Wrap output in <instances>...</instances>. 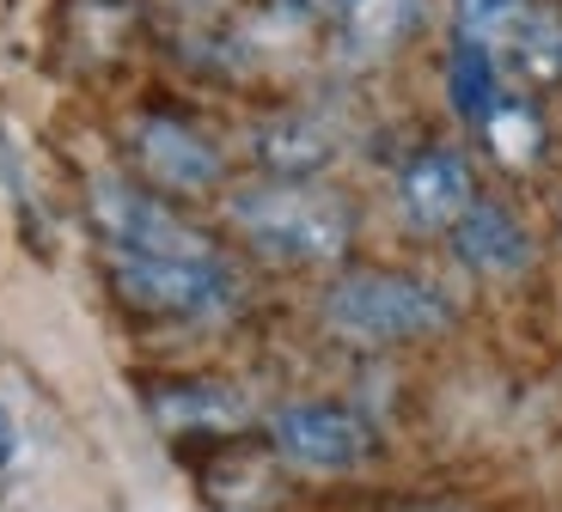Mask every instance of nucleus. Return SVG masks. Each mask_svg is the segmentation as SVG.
I'll return each instance as SVG.
<instances>
[{
  "label": "nucleus",
  "instance_id": "f257e3e1",
  "mask_svg": "<svg viewBox=\"0 0 562 512\" xmlns=\"http://www.w3.org/2000/svg\"><path fill=\"white\" fill-rule=\"evenodd\" d=\"M233 220L263 257H281V263H330L349 244V208L330 190H306V183L245 190L233 202Z\"/></svg>",
  "mask_w": 562,
  "mask_h": 512
},
{
  "label": "nucleus",
  "instance_id": "f03ea898",
  "mask_svg": "<svg viewBox=\"0 0 562 512\" xmlns=\"http://www.w3.org/2000/svg\"><path fill=\"white\" fill-rule=\"evenodd\" d=\"M324 318H330V330L355 335V342H416V335L447 330L452 305L409 275L367 269V275H342L324 293Z\"/></svg>",
  "mask_w": 562,
  "mask_h": 512
},
{
  "label": "nucleus",
  "instance_id": "7ed1b4c3",
  "mask_svg": "<svg viewBox=\"0 0 562 512\" xmlns=\"http://www.w3.org/2000/svg\"><path fill=\"white\" fill-rule=\"evenodd\" d=\"M92 214L111 232L116 257H154V263H214L209 238L196 226H183L171 208H159L154 195H140L135 183L99 178L92 183Z\"/></svg>",
  "mask_w": 562,
  "mask_h": 512
},
{
  "label": "nucleus",
  "instance_id": "20e7f679",
  "mask_svg": "<svg viewBox=\"0 0 562 512\" xmlns=\"http://www.w3.org/2000/svg\"><path fill=\"white\" fill-rule=\"evenodd\" d=\"M269 440L300 470H349V464L367 457L373 433H367L361 416H349L337 402H294V409H281L269 421Z\"/></svg>",
  "mask_w": 562,
  "mask_h": 512
},
{
  "label": "nucleus",
  "instance_id": "39448f33",
  "mask_svg": "<svg viewBox=\"0 0 562 512\" xmlns=\"http://www.w3.org/2000/svg\"><path fill=\"white\" fill-rule=\"evenodd\" d=\"M116 287L135 305L171 311V318H209L233 293L214 263H154V257H116Z\"/></svg>",
  "mask_w": 562,
  "mask_h": 512
},
{
  "label": "nucleus",
  "instance_id": "423d86ee",
  "mask_svg": "<svg viewBox=\"0 0 562 512\" xmlns=\"http://www.w3.org/2000/svg\"><path fill=\"white\" fill-rule=\"evenodd\" d=\"M135 147H140V166L154 171L166 190H209L221 178V152L196 128L171 123V116H147L135 128Z\"/></svg>",
  "mask_w": 562,
  "mask_h": 512
},
{
  "label": "nucleus",
  "instance_id": "0eeeda50",
  "mask_svg": "<svg viewBox=\"0 0 562 512\" xmlns=\"http://www.w3.org/2000/svg\"><path fill=\"white\" fill-rule=\"evenodd\" d=\"M397 195H404V214L416 226H428V232L459 226L471 214V166H464L459 152H422L416 166L404 171Z\"/></svg>",
  "mask_w": 562,
  "mask_h": 512
},
{
  "label": "nucleus",
  "instance_id": "6e6552de",
  "mask_svg": "<svg viewBox=\"0 0 562 512\" xmlns=\"http://www.w3.org/2000/svg\"><path fill=\"white\" fill-rule=\"evenodd\" d=\"M452 244H459V257L471 269H483V275H520V269L532 263L526 226L507 208H495V202H471V214L452 226Z\"/></svg>",
  "mask_w": 562,
  "mask_h": 512
},
{
  "label": "nucleus",
  "instance_id": "1a4fd4ad",
  "mask_svg": "<svg viewBox=\"0 0 562 512\" xmlns=\"http://www.w3.org/2000/svg\"><path fill=\"white\" fill-rule=\"evenodd\" d=\"M154 416L166 421L171 433H183V428H239L245 409H239V397L221 390V385H178L154 402Z\"/></svg>",
  "mask_w": 562,
  "mask_h": 512
},
{
  "label": "nucleus",
  "instance_id": "9d476101",
  "mask_svg": "<svg viewBox=\"0 0 562 512\" xmlns=\"http://www.w3.org/2000/svg\"><path fill=\"white\" fill-rule=\"evenodd\" d=\"M483 128H490V147H495L502 166H532L538 152H544V123H538V111H526L514 98H502Z\"/></svg>",
  "mask_w": 562,
  "mask_h": 512
},
{
  "label": "nucleus",
  "instance_id": "9b49d317",
  "mask_svg": "<svg viewBox=\"0 0 562 512\" xmlns=\"http://www.w3.org/2000/svg\"><path fill=\"white\" fill-rule=\"evenodd\" d=\"M502 104L495 98V61L483 43H464L459 56H452V111L471 116V123H490V111Z\"/></svg>",
  "mask_w": 562,
  "mask_h": 512
},
{
  "label": "nucleus",
  "instance_id": "f8f14e48",
  "mask_svg": "<svg viewBox=\"0 0 562 512\" xmlns=\"http://www.w3.org/2000/svg\"><path fill=\"white\" fill-rule=\"evenodd\" d=\"M416 25V0H349V37L361 49H392Z\"/></svg>",
  "mask_w": 562,
  "mask_h": 512
},
{
  "label": "nucleus",
  "instance_id": "ddd939ff",
  "mask_svg": "<svg viewBox=\"0 0 562 512\" xmlns=\"http://www.w3.org/2000/svg\"><path fill=\"white\" fill-rule=\"evenodd\" d=\"M520 13H526V0H459V25L471 43L507 37V31L520 25Z\"/></svg>",
  "mask_w": 562,
  "mask_h": 512
},
{
  "label": "nucleus",
  "instance_id": "4468645a",
  "mask_svg": "<svg viewBox=\"0 0 562 512\" xmlns=\"http://www.w3.org/2000/svg\"><path fill=\"white\" fill-rule=\"evenodd\" d=\"M13 457V428H7V416H0V464Z\"/></svg>",
  "mask_w": 562,
  "mask_h": 512
},
{
  "label": "nucleus",
  "instance_id": "2eb2a0df",
  "mask_svg": "<svg viewBox=\"0 0 562 512\" xmlns=\"http://www.w3.org/2000/svg\"><path fill=\"white\" fill-rule=\"evenodd\" d=\"M312 7H349V0H312Z\"/></svg>",
  "mask_w": 562,
  "mask_h": 512
}]
</instances>
